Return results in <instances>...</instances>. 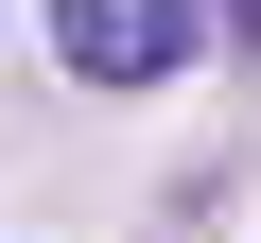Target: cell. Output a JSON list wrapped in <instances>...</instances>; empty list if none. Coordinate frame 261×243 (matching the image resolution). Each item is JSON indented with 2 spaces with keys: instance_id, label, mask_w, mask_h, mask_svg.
<instances>
[{
  "instance_id": "6da1fadb",
  "label": "cell",
  "mask_w": 261,
  "mask_h": 243,
  "mask_svg": "<svg viewBox=\"0 0 261 243\" xmlns=\"http://www.w3.org/2000/svg\"><path fill=\"white\" fill-rule=\"evenodd\" d=\"M53 70H87V87L192 70V0H53Z\"/></svg>"
}]
</instances>
